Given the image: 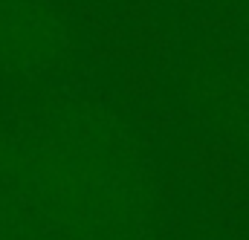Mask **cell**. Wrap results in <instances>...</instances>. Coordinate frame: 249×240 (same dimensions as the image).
I'll list each match as a JSON object with an SVG mask.
<instances>
[{"label":"cell","mask_w":249,"mask_h":240,"mask_svg":"<svg viewBox=\"0 0 249 240\" xmlns=\"http://www.w3.org/2000/svg\"><path fill=\"white\" fill-rule=\"evenodd\" d=\"M122 87H124L127 96L142 99V96H154V93L160 90V78H157V72H154L151 67L133 64V67H127L122 72Z\"/></svg>","instance_id":"obj_1"},{"label":"cell","mask_w":249,"mask_h":240,"mask_svg":"<svg viewBox=\"0 0 249 240\" xmlns=\"http://www.w3.org/2000/svg\"><path fill=\"white\" fill-rule=\"evenodd\" d=\"M124 26L142 23V20H154V0H122L119 6Z\"/></svg>","instance_id":"obj_2"}]
</instances>
